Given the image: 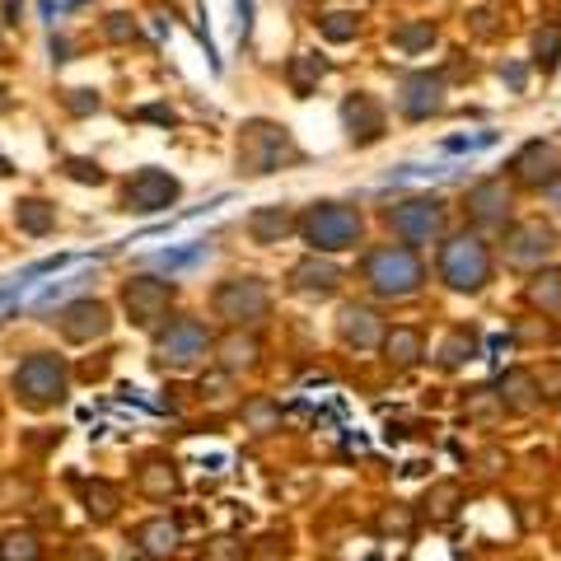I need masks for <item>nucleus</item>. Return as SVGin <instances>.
I'll return each mask as SVG.
<instances>
[{
    "label": "nucleus",
    "mask_w": 561,
    "mask_h": 561,
    "mask_svg": "<svg viewBox=\"0 0 561 561\" xmlns=\"http://www.w3.org/2000/svg\"><path fill=\"white\" fill-rule=\"evenodd\" d=\"M360 276H365V286H370L379 300H408V295L421 290L426 267H421L412 243H379V249L365 253Z\"/></svg>",
    "instance_id": "f257e3e1"
},
{
    "label": "nucleus",
    "mask_w": 561,
    "mask_h": 561,
    "mask_svg": "<svg viewBox=\"0 0 561 561\" xmlns=\"http://www.w3.org/2000/svg\"><path fill=\"white\" fill-rule=\"evenodd\" d=\"M491 272H496V257H491V243L482 234H454L440 243V280L459 295H478L486 290Z\"/></svg>",
    "instance_id": "f03ea898"
},
{
    "label": "nucleus",
    "mask_w": 561,
    "mask_h": 561,
    "mask_svg": "<svg viewBox=\"0 0 561 561\" xmlns=\"http://www.w3.org/2000/svg\"><path fill=\"white\" fill-rule=\"evenodd\" d=\"M360 210L346 206V202H313L305 216H300V239L309 243L313 253H342V249H356L360 243Z\"/></svg>",
    "instance_id": "7ed1b4c3"
},
{
    "label": "nucleus",
    "mask_w": 561,
    "mask_h": 561,
    "mask_svg": "<svg viewBox=\"0 0 561 561\" xmlns=\"http://www.w3.org/2000/svg\"><path fill=\"white\" fill-rule=\"evenodd\" d=\"M445 202L440 197H431V192H416V197H402L393 202L389 210H383V220H389V230L402 239V243H435L445 234Z\"/></svg>",
    "instance_id": "20e7f679"
},
{
    "label": "nucleus",
    "mask_w": 561,
    "mask_h": 561,
    "mask_svg": "<svg viewBox=\"0 0 561 561\" xmlns=\"http://www.w3.org/2000/svg\"><path fill=\"white\" fill-rule=\"evenodd\" d=\"M14 393H20L24 408H51V402L66 398V365L57 356H28L20 370H14Z\"/></svg>",
    "instance_id": "39448f33"
},
{
    "label": "nucleus",
    "mask_w": 561,
    "mask_h": 561,
    "mask_svg": "<svg viewBox=\"0 0 561 561\" xmlns=\"http://www.w3.org/2000/svg\"><path fill=\"white\" fill-rule=\"evenodd\" d=\"M286 160H295V146H290V131L286 127H272V122H249L239 140V164L249 173H272Z\"/></svg>",
    "instance_id": "423d86ee"
},
{
    "label": "nucleus",
    "mask_w": 561,
    "mask_h": 561,
    "mask_svg": "<svg viewBox=\"0 0 561 561\" xmlns=\"http://www.w3.org/2000/svg\"><path fill=\"white\" fill-rule=\"evenodd\" d=\"M216 313L220 319H230L234 328L239 323H257V319H267V309H272V290L262 286L257 276H234V280H225V286L216 290Z\"/></svg>",
    "instance_id": "0eeeda50"
},
{
    "label": "nucleus",
    "mask_w": 561,
    "mask_h": 561,
    "mask_svg": "<svg viewBox=\"0 0 561 561\" xmlns=\"http://www.w3.org/2000/svg\"><path fill=\"white\" fill-rule=\"evenodd\" d=\"M511 216H515V187L505 179H482L472 183L468 192V220L478 230H511Z\"/></svg>",
    "instance_id": "6e6552de"
},
{
    "label": "nucleus",
    "mask_w": 561,
    "mask_h": 561,
    "mask_svg": "<svg viewBox=\"0 0 561 561\" xmlns=\"http://www.w3.org/2000/svg\"><path fill=\"white\" fill-rule=\"evenodd\" d=\"M557 230L552 225H542V220H519V225H511L505 230V262L511 267H542L552 253H557Z\"/></svg>",
    "instance_id": "1a4fd4ad"
},
{
    "label": "nucleus",
    "mask_w": 561,
    "mask_h": 561,
    "mask_svg": "<svg viewBox=\"0 0 561 561\" xmlns=\"http://www.w3.org/2000/svg\"><path fill=\"white\" fill-rule=\"evenodd\" d=\"M511 179L519 187L548 192L552 183H561V146L557 140H529V146H519V154L511 160Z\"/></svg>",
    "instance_id": "9d476101"
},
{
    "label": "nucleus",
    "mask_w": 561,
    "mask_h": 561,
    "mask_svg": "<svg viewBox=\"0 0 561 561\" xmlns=\"http://www.w3.org/2000/svg\"><path fill=\"white\" fill-rule=\"evenodd\" d=\"M206 346H210L206 323H197V319H173V323L160 332V337H154V351H160V360L173 365V370H187V365H197V360L206 356Z\"/></svg>",
    "instance_id": "9b49d317"
},
{
    "label": "nucleus",
    "mask_w": 561,
    "mask_h": 561,
    "mask_svg": "<svg viewBox=\"0 0 561 561\" xmlns=\"http://www.w3.org/2000/svg\"><path fill=\"white\" fill-rule=\"evenodd\" d=\"M169 300H173V286L169 280H154V276H131L122 286V305H127L131 323L136 328H154L169 313Z\"/></svg>",
    "instance_id": "f8f14e48"
},
{
    "label": "nucleus",
    "mask_w": 561,
    "mask_h": 561,
    "mask_svg": "<svg viewBox=\"0 0 561 561\" xmlns=\"http://www.w3.org/2000/svg\"><path fill=\"white\" fill-rule=\"evenodd\" d=\"M122 202H127V210H140V216L169 210L173 202H179V179L164 173V169H140V173H131L127 192H122Z\"/></svg>",
    "instance_id": "ddd939ff"
},
{
    "label": "nucleus",
    "mask_w": 561,
    "mask_h": 561,
    "mask_svg": "<svg viewBox=\"0 0 561 561\" xmlns=\"http://www.w3.org/2000/svg\"><path fill=\"white\" fill-rule=\"evenodd\" d=\"M445 108V76H431V70H416V76L402 80L398 90V113L408 122H426Z\"/></svg>",
    "instance_id": "4468645a"
},
{
    "label": "nucleus",
    "mask_w": 561,
    "mask_h": 561,
    "mask_svg": "<svg viewBox=\"0 0 561 561\" xmlns=\"http://www.w3.org/2000/svg\"><path fill=\"white\" fill-rule=\"evenodd\" d=\"M57 328H61L66 342H94L113 328V313L103 300H76V305H66L57 313Z\"/></svg>",
    "instance_id": "2eb2a0df"
},
{
    "label": "nucleus",
    "mask_w": 561,
    "mask_h": 561,
    "mask_svg": "<svg viewBox=\"0 0 561 561\" xmlns=\"http://www.w3.org/2000/svg\"><path fill=\"white\" fill-rule=\"evenodd\" d=\"M342 286V267L337 262H328V257H319V253H309V257H300L290 267V290L295 295H309V300H328L332 290Z\"/></svg>",
    "instance_id": "dca6fc26"
},
{
    "label": "nucleus",
    "mask_w": 561,
    "mask_h": 561,
    "mask_svg": "<svg viewBox=\"0 0 561 561\" xmlns=\"http://www.w3.org/2000/svg\"><path fill=\"white\" fill-rule=\"evenodd\" d=\"M337 337L356 351H375V346H383V337H389V328H383V319L370 305H346L337 313Z\"/></svg>",
    "instance_id": "f3484780"
},
{
    "label": "nucleus",
    "mask_w": 561,
    "mask_h": 561,
    "mask_svg": "<svg viewBox=\"0 0 561 561\" xmlns=\"http://www.w3.org/2000/svg\"><path fill=\"white\" fill-rule=\"evenodd\" d=\"M342 122H346L351 146H375L383 136V103L375 94H351L342 103Z\"/></svg>",
    "instance_id": "a211bd4d"
},
{
    "label": "nucleus",
    "mask_w": 561,
    "mask_h": 561,
    "mask_svg": "<svg viewBox=\"0 0 561 561\" xmlns=\"http://www.w3.org/2000/svg\"><path fill=\"white\" fill-rule=\"evenodd\" d=\"M496 393L505 402V412H538L542 408V383L534 370H505Z\"/></svg>",
    "instance_id": "6ab92c4d"
},
{
    "label": "nucleus",
    "mask_w": 561,
    "mask_h": 561,
    "mask_svg": "<svg viewBox=\"0 0 561 561\" xmlns=\"http://www.w3.org/2000/svg\"><path fill=\"white\" fill-rule=\"evenodd\" d=\"M524 305L538 313H561V267H538L524 280Z\"/></svg>",
    "instance_id": "aec40b11"
},
{
    "label": "nucleus",
    "mask_w": 561,
    "mask_h": 561,
    "mask_svg": "<svg viewBox=\"0 0 561 561\" xmlns=\"http://www.w3.org/2000/svg\"><path fill=\"white\" fill-rule=\"evenodd\" d=\"M421 356H426V342H421L416 328H389V337H383V360H389L393 370H412Z\"/></svg>",
    "instance_id": "412c9836"
},
{
    "label": "nucleus",
    "mask_w": 561,
    "mask_h": 561,
    "mask_svg": "<svg viewBox=\"0 0 561 561\" xmlns=\"http://www.w3.org/2000/svg\"><path fill=\"white\" fill-rule=\"evenodd\" d=\"M290 225H295V216L286 206H257L249 216V234H253V243H280L290 234Z\"/></svg>",
    "instance_id": "4be33fe9"
},
{
    "label": "nucleus",
    "mask_w": 561,
    "mask_h": 561,
    "mask_svg": "<svg viewBox=\"0 0 561 561\" xmlns=\"http://www.w3.org/2000/svg\"><path fill=\"white\" fill-rule=\"evenodd\" d=\"M136 542H140V548H146V552H154V557H169L173 548H179V524H173V519H146V524H140V529H136Z\"/></svg>",
    "instance_id": "5701e85b"
},
{
    "label": "nucleus",
    "mask_w": 561,
    "mask_h": 561,
    "mask_svg": "<svg viewBox=\"0 0 561 561\" xmlns=\"http://www.w3.org/2000/svg\"><path fill=\"white\" fill-rule=\"evenodd\" d=\"M534 66L542 70V76H552V70L561 66V24H542L534 33Z\"/></svg>",
    "instance_id": "b1692460"
},
{
    "label": "nucleus",
    "mask_w": 561,
    "mask_h": 561,
    "mask_svg": "<svg viewBox=\"0 0 561 561\" xmlns=\"http://www.w3.org/2000/svg\"><path fill=\"white\" fill-rule=\"evenodd\" d=\"M472 356H478V332H472V328H454L449 342L440 346V365H445V370H459V365H468Z\"/></svg>",
    "instance_id": "393cba45"
},
{
    "label": "nucleus",
    "mask_w": 561,
    "mask_h": 561,
    "mask_svg": "<svg viewBox=\"0 0 561 561\" xmlns=\"http://www.w3.org/2000/svg\"><path fill=\"white\" fill-rule=\"evenodd\" d=\"M431 43H435V24L431 20H408V24L393 28V47L408 51V57H412V51H426Z\"/></svg>",
    "instance_id": "a878e982"
},
{
    "label": "nucleus",
    "mask_w": 561,
    "mask_h": 561,
    "mask_svg": "<svg viewBox=\"0 0 561 561\" xmlns=\"http://www.w3.org/2000/svg\"><path fill=\"white\" fill-rule=\"evenodd\" d=\"M328 76V61L323 57H313V51H300V57L290 61V84H295V94H309L313 90V80H323Z\"/></svg>",
    "instance_id": "bb28decb"
},
{
    "label": "nucleus",
    "mask_w": 561,
    "mask_h": 561,
    "mask_svg": "<svg viewBox=\"0 0 561 561\" xmlns=\"http://www.w3.org/2000/svg\"><path fill=\"white\" fill-rule=\"evenodd\" d=\"M51 225H57V206H47L43 197L20 202V230L24 234H47Z\"/></svg>",
    "instance_id": "cd10ccee"
},
{
    "label": "nucleus",
    "mask_w": 561,
    "mask_h": 561,
    "mask_svg": "<svg viewBox=\"0 0 561 561\" xmlns=\"http://www.w3.org/2000/svg\"><path fill=\"white\" fill-rule=\"evenodd\" d=\"M0 561H43V542L28 529H14L0 538Z\"/></svg>",
    "instance_id": "c85d7f7f"
},
{
    "label": "nucleus",
    "mask_w": 561,
    "mask_h": 561,
    "mask_svg": "<svg viewBox=\"0 0 561 561\" xmlns=\"http://www.w3.org/2000/svg\"><path fill=\"white\" fill-rule=\"evenodd\" d=\"M210 249L206 243H187V249H164V253H154L150 262L154 267H164V272H187V267H197V262H206Z\"/></svg>",
    "instance_id": "c756f323"
},
{
    "label": "nucleus",
    "mask_w": 561,
    "mask_h": 561,
    "mask_svg": "<svg viewBox=\"0 0 561 561\" xmlns=\"http://www.w3.org/2000/svg\"><path fill=\"white\" fill-rule=\"evenodd\" d=\"M140 491H146V496H173V491H179V478H173L169 463L150 459L146 468H140Z\"/></svg>",
    "instance_id": "7c9ffc66"
},
{
    "label": "nucleus",
    "mask_w": 561,
    "mask_h": 561,
    "mask_svg": "<svg viewBox=\"0 0 561 561\" xmlns=\"http://www.w3.org/2000/svg\"><path fill=\"white\" fill-rule=\"evenodd\" d=\"M356 28H360V20L351 10H328V14H319V33L328 43H351L356 38Z\"/></svg>",
    "instance_id": "2f4dec72"
},
{
    "label": "nucleus",
    "mask_w": 561,
    "mask_h": 561,
    "mask_svg": "<svg viewBox=\"0 0 561 561\" xmlns=\"http://www.w3.org/2000/svg\"><path fill=\"white\" fill-rule=\"evenodd\" d=\"M463 412H468L472 421H496V416L505 412V402H501L496 389H472V393L463 398Z\"/></svg>",
    "instance_id": "473e14b6"
},
{
    "label": "nucleus",
    "mask_w": 561,
    "mask_h": 561,
    "mask_svg": "<svg viewBox=\"0 0 561 561\" xmlns=\"http://www.w3.org/2000/svg\"><path fill=\"white\" fill-rule=\"evenodd\" d=\"M220 360H225V370H243V365H253L257 360V342L253 337H225L220 342Z\"/></svg>",
    "instance_id": "72a5a7b5"
},
{
    "label": "nucleus",
    "mask_w": 561,
    "mask_h": 561,
    "mask_svg": "<svg viewBox=\"0 0 561 561\" xmlns=\"http://www.w3.org/2000/svg\"><path fill=\"white\" fill-rule=\"evenodd\" d=\"M426 505H431L435 519H449L454 511H459V482H440V486H435L431 496H426Z\"/></svg>",
    "instance_id": "f704fd0d"
},
{
    "label": "nucleus",
    "mask_w": 561,
    "mask_h": 561,
    "mask_svg": "<svg viewBox=\"0 0 561 561\" xmlns=\"http://www.w3.org/2000/svg\"><path fill=\"white\" fill-rule=\"evenodd\" d=\"M90 515L94 519H113L117 515V491L108 482H94L90 486Z\"/></svg>",
    "instance_id": "c9c22d12"
},
{
    "label": "nucleus",
    "mask_w": 561,
    "mask_h": 561,
    "mask_svg": "<svg viewBox=\"0 0 561 561\" xmlns=\"http://www.w3.org/2000/svg\"><path fill=\"white\" fill-rule=\"evenodd\" d=\"M80 286H84V276H80V272H76V276H61V280H57V286H47V290L38 295V300H33V309H51V305H57V300H61V295H70V290H80Z\"/></svg>",
    "instance_id": "e433bc0d"
},
{
    "label": "nucleus",
    "mask_w": 561,
    "mask_h": 561,
    "mask_svg": "<svg viewBox=\"0 0 561 561\" xmlns=\"http://www.w3.org/2000/svg\"><path fill=\"white\" fill-rule=\"evenodd\" d=\"M202 561H243V542H234V538H210Z\"/></svg>",
    "instance_id": "4c0bfd02"
},
{
    "label": "nucleus",
    "mask_w": 561,
    "mask_h": 561,
    "mask_svg": "<svg viewBox=\"0 0 561 561\" xmlns=\"http://www.w3.org/2000/svg\"><path fill=\"white\" fill-rule=\"evenodd\" d=\"M486 146H496V131H478V136H449V140H445V150H449V154H459V150H486Z\"/></svg>",
    "instance_id": "58836bf2"
},
{
    "label": "nucleus",
    "mask_w": 561,
    "mask_h": 561,
    "mask_svg": "<svg viewBox=\"0 0 561 561\" xmlns=\"http://www.w3.org/2000/svg\"><path fill=\"white\" fill-rule=\"evenodd\" d=\"M468 20H472V28H478V38H496V10H472L468 14Z\"/></svg>",
    "instance_id": "ea45409f"
},
{
    "label": "nucleus",
    "mask_w": 561,
    "mask_h": 561,
    "mask_svg": "<svg viewBox=\"0 0 561 561\" xmlns=\"http://www.w3.org/2000/svg\"><path fill=\"white\" fill-rule=\"evenodd\" d=\"M136 24L127 20V14H108V38H131Z\"/></svg>",
    "instance_id": "a19ab883"
},
{
    "label": "nucleus",
    "mask_w": 561,
    "mask_h": 561,
    "mask_svg": "<svg viewBox=\"0 0 561 561\" xmlns=\"http://www.w3.org/2000/svg\"><path fill=\"white\" fill-rule=\"evenodd\" d=\"M249 416H253V426H257V431H267L272 421H276V408H272V402H257V408H249Z\"/></svg>",
    "instance_id": "79ce46f5"
},
{
    "label": "nucleus",
    "mask_w": 561,
    "mask_h": 561,
    "mask_svg": "<svg viewBox=\"0 0 561 561\" xmlns=\"http://www.w3.org/2000/svg\"><path fill=\"white\" fill-rule=\"evenodd\" d=\"M66 103H70V108H76V113H90V108H99V99H90V90H70V94H66Z\"/></svg>",
    "instance_id": "37998d69"
},
{
    "label": "nucleus",
    "mask_w": 561,
    "mask_h": 561,
    "mask_svg": "<svg viewBox=\"0 0 561 561\" xmlns=\"http://www.w3.org/2000/svg\"><path fill=\"white\" fill-rule=\"evenodd\" d=\"M70 179H80V183H99L103 173H99V164H84V160H76V164H70Z\"/></svg>",
    "instance_id": "c03bdc74"
},
{
    "label": "nucleus",
    "mask_w": 561,
    "mask_h": 561,
    "mask_svg": "<svg viewBox=\"0 0 561 561\" xmlns=\"http://www.w3.org/2000/svg\"><path fill=\"white\" fill-rule=\"evenodd\" d=\"M501 80H505V84H511V90L519 94V90H524V80H529V76H524V66H501Z\"/></svg>",
    "instance_id": "a18cd8bd"
},
{
    "label": "nucleus",
    "mask_w": 561,
    "mask_h": 561,
    "mask_svg": "<svg viewBox=\"0 0 561 561\" xmlns=\"http://www.w3.org/2000/svg\"><path fill=\"white\" fill-rule=\"evenodd\" d=\"M542 197H548V202H552V210H561V183H552L548 192H542Z\"/></svg>",
    "instance_id": "49530a36"
}]
</instances>
